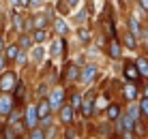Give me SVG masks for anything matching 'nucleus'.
<instances>
[{
    "instance_id": "obj_1",
    "label": "nucleus",
    "mask_w": 148,
    "mask_h": 139,
    "mask_svg": "<svg viewBox=\"0 0 148 139\" xmlns=\"http://www.w3.org/2000/svg\"><path fill=\"white\" fill-rule=\"evenodd\" d=\"M17 84H19V79L13 71H2L0 73V92H13Z\"/></svg>"
},
{
    "instance_id": "obj_2",
    "label": "nucleus",
    "mask_w": 148,
    "mask_h": 139,
    "mask_svg": "<svg viewBox=\"0 0 148 139\" xmlns=\"http://www.w3.org/2000/svg\"><path fill=\"white\" fill-rule=\"evenodd\" d=\"M22 122H24V126L28 128H34V126H39V114H37V105H28L26 109H24V114H22Z\"/></svg>"
},
{
    "instance_id": "obj_3",
    "label": "nucleus",
    "mask_w": 148,
    "mask_h": 139,
    "mask_svg": "<svg viewBox=\"0 0 148 139\" xmlns=\"http://www.w3.org/2000/svg\"><path fill=\"white\" fill-rule=\"evenodd\" d=\"M13 107H15V103H13L11 92H0V118H7Z\"/></svg>"
},
{
    "instance_id": "obj_4",
    "label": "nucleus",
    "mask_w": 148,
    "mask_h": 139,
    "mask_svg": "<svg viewBox=\"0 0 148 139\" xmlns=\"http://www.w3.org/2000/svg\"><path fill=\"white\" fill-rule=\"evenodd\" d=\"M125 79L127 81H137V79H142V75H140V71H137V66L133 60H127L125 62Z\"/></svg>"
},
{
    "instance_id": "obj_5",
    "label": "nucleus",
    "mask_w": 148,
    "mask_h": 139,
    "mask_svg": "<svg viewBox=\"0 0 148 139\" xmlns=\"http://www.w3.org/2000/svg\"><path fill=\"white\" fill-rule=\"evenodd\" d=\"M95 77H97V66L95 64H86L84 69L79 71V81L82 84H90Z\"/></svg>"
},
{
    "instance_id": "obj_6",
    "label": "nucleus",
    "mask_w": 148,
    "mask_h": 139,
    "mask_svg": "<svg viewBox=\"0 0 148 139\" xmlns=\"http://www.w3.org/2000/svg\"><path fill=\"white\" fill-rule=\"evenodd\" d=\"M37 114H39V120H41V118L52 116V105H49V99L41 96V101L37 103Z\"/></svg>"
},
{
    "instance_id": "obj_7",
    "label": "nucleus",
    "mask_w": 148,
    "mask_h": 139,
    "mask_svg": "<svg viewBox=\"0 0 148 139\" xmlns=\"http://www.w3.org/2000/svg\"><path fill=\"white\" fill-rule=\"evenodd\" d=\"M60 120H62L64 124H71V122H73V107H71L69 103H62V105H60Z\"/></svg>"
},
{
    "instance_id": "obj_8",
    "label": "nucleus",
    "mask_w": 148,
    "mask_h": 139,
    "mask_svg": "<svg viewBox=\"0 0 148 139\" xmlns=\"http://www.w3.org/2000/svg\"><path fill=\"white\" fill-rule=\"evenodd\" d=\"M64 79H67V81H79V69H77V64H75V62H69L67 64Z\"/></svg>"
},
{
    "instance_id": "obj_9",
    "label": "nucleus",
    "mask_w": 148,
    "mask_h": 139,
    "mask_svg": "<svg viewBox=\"0 0 148 139\" xmlns=\"http://www.w3.org/2000/svg\"><path fill=\"white\" fill-rule=\"evenodd\" d=\"M2 51H4V56H7L9 62H15V58H17V54H19V45L17 43H11V45H7Z\"/></svg>"
},
{
    "instance_id": "obj_10",
    "label": "nucleus",
    "mask_w": 148,
    "mask_h": 139,
    "mask_svg": "<svg viewBox=\"0 0 148 139\" xmlns=\"http://www.w3.org/2000/svg\"><path fill=\"white\" fill-rule=\"evenodd\" d=\"M122 96H125L127 101H133L137 96V88L133 86V81H127V84H125V88H122Z\"/></svg>"
},
{
    "instance_id": "obj_11",
    "label": "nucleus",
    "mask_w": 148,
    "mask_h": 139,
    "mask_svg": "<svg viewBox=\"0 0 148 139\" xmlns=\"http://www.w3.org/2000/svg\"><path fill=\"white\" fill-rule=\"evenodd\" d=\"M62 96H64V90L62 88H56L52 94H49V105H52V107L62 105Z\"/></svg>"
},
{
    "instance_id": "obj_12",
    "label": "nucleus",
    "mask_w": 148,
    "mask_h": 139,
    "mask_svg": "<svg viewBox=\"0 0 148 139\" xmlns=\"http://www.w3.org/2000/svg\"><path fill=\"white\" fill-rule=\"evenodd\" d=\"M120 51H122L120 43H118L116 39H112V41H110V45H108V54H110V58H120Z\"/></svg>"
},
{
    "instance_id": "obj_13",
    "label": "nucleus",
    "mask_w": 148,
    "mask_h": 139,
    "mask_svg": "<svg viewBox=\"0 0 148 139\" xmlns=\"http://www.w3.org/2000/svg\"><path fill=\"white\" fill-rule=\"evenodd\" d=\"M82 114H84V116H92V114H95L92 94H88V99H86V101H82Z\"/></svg>"
},
{
    "instance_id": "obj_14",
    "label": "nucleus",
    "mask_w": 148,
    "mask_h": 139,
    "mask_svg": "<svg viewBox=\"0 0 148 139\" xmlns=\"http://www.w3.org/2000/svg\"><path fill=\"white\" fill-rule=\"evenodd\" d=\"M120 116H122L120 114V105H114V103H112V105L108 107V120L114 122V120H118Z\"/></svg>"
},
{
    "instance_id": "obj_15",
    "label": "nucleus",
    "mask_w": 148,
    "mask_h": 139,
    "mask_svg": "<svg viewBox=\"0 0 148 139\" xmlns=\"http://www.w3.org/2000/svg\"><path fill=\"white\" fill-rule=\"evenodd\" d=\"M11 22H13V26H15V30L24 32V17H22V15H19L17 11H13V15H11Z\"/></svg>"
},
{
    "instance_id": "obj_16",
    "label": "nucleus",
    "mask_w": 148,
    "mask_h": 139,
    "mask_svg": "<svg viewBox=\"0 0 148 139\" xmlns=\"http://www.w3.org/2000/svg\"><path fill=\"white\" fill-rule=\"evenodd\" d=\"M17 45H19V49H28L30 45H32V37L26 32H22V37L17 39Z\"/></svg>"
},
{
    "instance_id": "obj_17",
    "label": "nucleus",
    "mask_w": 148,
    "mask_h": 139,
    "mask_svg": "<svg viewBox=\"0 0 148 139\" xmlns=\"http://www.w3.org/2000/svg\"><path fill=\"white\" fill-rule=\"evenodd\" d=\"M129 32L133 34V37H140L142 34V28H140V22H137L135 17H129Z\"/></svg>"
},
{
    "instance_id": "obj_18",
    "label": "nucleus",
    "mask_w": 148,
    "mask_h": 139,
    "mask_svg": "<svg viewBox=\"0 0 148 139\" xmlns=\"http://www.w3.org/2000/svg\"><path fill=\"white\" fill-rule=\"evenodd\" d=\"M135 66H137V71H140L142 77H148V60L137 58V60H135Z\"/></svg>"
},
{
    "instance_id": "obj_19",
    "label": "nucleus",
    "mask_w": 148,
    "mask_h": 139,
    "mask_svg": "<svg viewBox=\"0 0 148 139\" xmlns=\"http://www.w3.org/2000/svg\"><path fill=\"white\" fill-rule=\"evenodd\" d=\"M45 39H47V30H45V28H34V34H32L34 43H43Z\"/></svg>"
},
{
    "instance_id": "obj_20",
    "label": "nucleus",
    "mask_w": 148,
    "mask_h": 139,
    "mask_svg": "<svg viewBox=\"0 0 148 139\" xmlns=\"http://www.w3.org/2000/svg\"><path fill=\"white\" fill-rule=\"evenodd\" d=\"M122 43H125V47H129V49H135V47H137V39H135L131 32H127V34H125Z\"/></svg>"
},
{
    "instance_id": "obj_21",
    "label": "nucleus",
    "mask_w": 148,
    "mask_h": 139,
    "mask_svg": "<svg viewBox=\"0 0 148 139\" xmlns=\"http://www.w3.org/2000/svg\"><path fill=\"white\" fill-rule=\"evenodd\" d=\"M0 139H17V133H15V128L11 124H7L2 128V137H0Z\"/></svg>"
},
{
    "instance_id": "obj_22",
    "label": "nucleus",
    "mask_w": 148,
    "mask_h": 139,
    "mask_svg": "<svg viewBox=\"0 0 148 139\" xmlns=\"http://www.w3.org/2000/svg\"><path fill=\"white\" fill-rule=\"evenodd\" d=\"M28 139H45V133H43V128L41 126H34V128H30V135Z\"/></svg>"
},
{
    "instance_id": "obj_23",
    "label": "nucleus",
    "mask_w": 148,
    "mask_h": 139,
    "mask_svg": "<svg viewBox=\"0 0 148 139\" xmlns=\"http://www.w3.org/2000/svg\"><path fill=\"white\" fill-rule=\"evenodd\" d=\"M82 101H84V99H82L79 92H73V94H71V107H73V109H79V107H82Z\"/></svg>"
},
{
    "instance_id": "obj_24",
    "label": "nucleus",
    "mask_w": 148,
    "mask_h": 139,
    "mask_svg": "<svg viewBox=\"0 0 148 139\" xmlns=\"http://www.w3.org/2000/svg\"><path fill=\"white\" fill-rule=\"evenodd\" d=\"M54 30L58 34H67V24H64L62 19H54Z\"/></svg>"
},
{
    "instance_id": "obj_25",
    "label": "nucleus",
    "mask_w": 148,
    "mask_h": 139,
    "mask_svg": "<svg viewBox=\"0 0 148 139\" xmlns=\"http://www.w3.org/2000/svg\"><path fill=\"white\" fill-rule=\"evenodd\" d=\"M32 24H34V28H45V24H47V15H37V17L32 19Z\"/></svg>"
},
{
    "instance_id": "obj_26",
    "label": "nucleus",
    "mask_w": 148,
    "mask_h": 139,
    "mask_svg": "<svg viewBox=\"0 0 148 139\" xmlns=\"http://www.w3.org/2000/svg\"><path fill=\"white\" fill-rule=\"evenodd\" d=\"M43 56H45V49L41 47V45L32 49V60H34V62H41V60H43Z\"/></svg>"
},
{
    "instance_id": "obj_27",
    "label": "nucleus",
    "mask_w": 148,
    "mask_h": 139,
    "mask_svg": "<svg viewBox=\"0 0 148 139\" xmlns=\"http://www.w3.org/2000/svg\"><path fill=\"white\" fill-rule=\"evenodd\" d=\"M137 109H140V114L144 118H148V96H144V99L140 101V107H137Z\"/></svg>"
},
{
    "instance_id": "obj_28",
    "label": "nucleus",
    "mask_w": 148,
    "mask_h": 139,
    "mask_svg": "<svg viewBox=\"0 0 148 139\" xmlns=\"http://www.w3.org/2000/svg\"><path fill=\"white\" fill-rule=\"evenodd\" d=\"M60 51H62V41H54V43H52V54L56 56V54H60Z\"/></svg>"
},
{
    "instance_id": "obj_29",
    "label": "nucleus",
    "mask_w": 148,
    "mask_h": 139,
    "mask_svg": "<svg viewBox=\"0 0 148 139\" xmlns=\"http://www.w3.org/2000/svg\"><path fill=\"white\" fill-rule=\"evenodd\" d=\"M15 62H17L19 66H24V64H26V54H24L22 49H19V54H17V58H15Z\"/></svg>"
},
{
    "instance_id": "obj_30",
    "label": "nucleus",
    "mask_w": 148,
    "mask_h": 139,
    "mask_svg": "<svg viewBox=\"0 0 148 139\" xmlns=\"http://www.w3.org/2000/svg\"><path fill=\"white\" fill-rule=\"evenodd\" d=\"M79 41H82V43H88V41H90V32H88V30H79Z\"/></svg>"
},
{
    "instance_id": "obj_31",
    "label": "nucleus",
    "mask_w": 148,
    "mask_h": 139,
    "mask_svg": "<svg viewBox=\"0 0 148 139\" xmlns=\"http://www.w3.org/2000/svg\"><path fill=\"white\" fill-rule=\"evenodd\" d=\"M7 64H9V60H7V56L4 54H0V73H2L4 69H7Z\"/></svg>"
},
{
    "instance_id": "obj_32",
    "label": "nucleus",
    "mask_w": 148,
    "mask_h": 139,
    "mask_svg": "<svg viewBox=\"0 0 148 139\" xmlns=\"http://www.w3.org/2000/svg\"><path fill=\"white\" fill-rule=\"evenodd\" d=\"M58 9H60V13H62V15H67V13H69V4H62V2H60V4H58Z\"/></svg>"
},
{
    "instance_id": "obj_33",
    "label": "nucleus",
    "mask_w": 148,
    "mask_h": 139,
    "mask_svg": "<svg viewBox=\"0 0 148 139\" xmlns=\"http://www.w3.org/2000/svg\"><path fill=\"white\" fill-rule=\"evenodd\" d=\"M39 4H41V0H28V7H39Z\"/></svg>"
},
{
    "instance_id": "obj_34",
    "label": "nucleus",
    "mask_w": 148,
    "mask_h": 139,
    "mask_svg": "<svg viewBox=\"0 0 148 139\" xmlns=\"http://www.w3.org/2000/svg\"><path fill=\"white\" fill-rule=\"evenodd\" d=\"M140 7L144 9V11H148V0H140Z\"/></svg>"
},
{
    "instance_id": "obj_35",
    "label": "nucleus",
    "mask_w": 148,
    "mask_h": 139,
    "mask_svg": "<svg viewBox=\"0 0 148 139\" xmlns=\"http://www.w3.org/2000/svg\"><path fill=\"white\" fill-rule=\"evenodd\" d=\"M2 49H4V39H2V34H0V54H2Z\"/></svg>"
},
{
    "instance_id": "obj_36",
    "label": "nucleus",
    "mask_w": 148,
    "mask_h": 139,
    "mask_svg": "<svg viewBox=\"0 0 148 139\" xmlns=\"http://www.w3.org/2000/svg\"><path fill=\"white\" fill-rule=\"evenodd\" d=\"M19 7H28V0H19Z\"/></svg>"
},
{
    "instance_id": "obj_37",
    "label": "nucleus",
    "mask_w": 148,
    "mask_h": 139,
    "mask_svg": "<svg viewBox=\"0 0 148 139\" xmlns=\"http://www.w3.org/2000/svg\"><path fill=\"white\" fill-rule=\"evenodd\" d=\"M73 4H77V0H69V7H73Z\"/></svg>"
},
{
    "instance_id": "obj_38",
    "label": "nucleus",
    "mask_w": 148,
    "mask_h": 139,
    "mask_svg": "<svg viewBox=\"0 0 148 139\" xmlns=\"http://www.w3.org/2000/svg\"><path fill=\"white\" fill-rule=\"evenodd\" d=\"M144 96H148V84L144 86Z\"/></svg>"
},
{
    "instance_id": "obj_39",
    "label": "nucleus",
    "mask_w": 148,
    "mask_h": 139,
    "mask_svg": "<svg viewBox=\"0 0 148 139\" xmlns=\"http://www.w3.org/2000/svg\"><path fill=\"white\" fill-rule=\"evenodd\" d=\"M2 128H4V124H2V122H0V137H2Z\"/></svg>"
},
{
    "instance_id": "obj_40",
    "label": "nucleus",
    "mask_w": 148,
    "mask_h": 139,
    "mask_svg": "<svg viewBox=\"0 0 148 139\" xmlns=\"http://www.w3.org/2000/svg\"><path fill=\"white\" fill-rule=\"evenodd\" d=\"M146 41H148V28H146Z\"/></svg>"
},
{
    "instance_id": "obj_41",
    "label": "nucleus",
    "mask_w": 148,
    "mask_h": 139,
    "mask_svg": "<svg viewBox=\"0 0 148 139\" xmlns=\"http://www.w3.org/2000/svg\"><path fill=\"white\" fill-rule=\"evenodd\" d=\"M90 139H95V137H90Z\"/></svg>"
}]
</instances>
